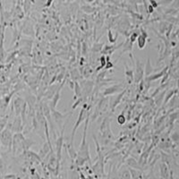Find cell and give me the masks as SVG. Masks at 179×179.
<instances>
[{"label":"cell","mask_w":179,"mask_h":179,"mask_svg":"<svg viewBox=\"0 0 179 179\" xmlns=\"http://www.w3.org/2000/svg\"><path fill=\"white\" fill-rule=\"evenodd\" d=\"M89 120H90V115L87 116L85 121V125H84V129H83V134H82V139L79 147V150L77 152V156L78 157L82 158L83 159H85L86 162H88L90 166L92 167V159H91V156H90V150H89V145L86 141V135H87V129H88V124H89Z\"/></svg>","instance_id":"1"},{"label":"cell","mask_w":179,"mask_h":179,"mask_svg":"<svg viewBox=\"0 0 179 179\" xmlns=\"http://www.w3.org/2000/svg\"><path fill=\"white\" fill-rule=\"evenodd\" d=\"M90 107H89V109H90ZM89 109H87V104L85 103L84 106H83V107L81 109L80 114H79L78 115V118H77V120H76L75 124H74V126H73V131H72L71 142H70V144H69V145L73 146V139H74V135H75V134H76V131H77V129H78V127L80 126V125L82 124V122L84 121L85 118H87V116L90 115V112L88 111Z\"/></svg>","instance_id":"2"},{"label":"cell","mask_w":179,"mask_h":179,"mask_svg":"<svg viewBox=\"0 0 179 179\" xmlns=\"http://www.w3.org/2000/svg\"><path fill=\"white\" fill-rule=\"evenodd\" d=\"M100 134L101 137L103 138V140L107 142L109 140H114V136L111 133V129H110V121H109V117L107 116L104 118V120L101 123V125L100 127Z\"/></svg>","instance_id":"3"},{"label":"cell","mask_w":179,"mask_h":179,"mask_svg":"<svg viewBox=\"0 0 179 179\" xmlns=\"http://www.w3.org/2000/svg\"><path fill=\"white\" fill-rule=\"evenodd\" d=\"M135 64V69L134 71V81L136 83H139L143 80V74H144V64L141 60H139L137 57H135L134 60Z\"/></svg>","instance_id":"4"},{"label":"cell","mask_w":179,"mask_h":179,"mask_svg":"<svg viewBox=\"0 0 179 179\" xmlns=\"http://www.w3.org/2000/svg\"><path fill=\"white\" fill-rule=\"evenodd\" d=\"M122 90H125V86L122 83L109 86V87H107L104 90V92H102V95L104 97H107V96H109V95H113V94L120 92H122Z\"/></svg>","instance_id":"5"},{"label":"cell","mask_w":179,"mask_h":179,"mask_svg":"<svg viewBox=\"0 0 179 179\" xmlns=\"http://www.w3.org/2000/svg\"><path fill=\"white\" fill-rule=\"evenodd\" d=\"M50 111H51V115H52L53 119L56 121V123L59 125L60 128H63L64 126V118L67 116V115L62 114L59 111H57V109H53V110H50Z\"/></svg>","instance_id":"6"},{"label":"cell","mask_w":179,"mask_h":179,"mask_svg":"<svg viewBox=\"0 0 179 179\" xmlns=\"http://www.w3.org/2000/svg\"><path fill=\"white\" fill-rule=\"evenodd\" d=\"M159 175L161 179H170L171 178V170L167 165L161 162L159 164Z\"/></svg>","instance_id":"7"},{"label":"cell","mask_w":179,"mask_h":179,"mask_svg":"<svg viewBox=\"0 0 179 179\" xmlns=\"http://www.w3.org/2000/svg\"><path fill=\"white\" fill-rule=\"evenodd\" d=\"M167 71H168V66H167V67L163 68V70H161L158 73H155V74L149 75V76L145 77V79H143V81H144V82H147V83H149L150 82H153V81H156L158 79L163 77L165 74L167 73Z\"/></svg>","instance_id":"8"},{"label":"cell","mask_w":179,"mask_h":179,"mask_svg":"<svg viewBox=\"0 0 179 179\" xmlns=\"http://www.w3.org/2000/svg\"><path fill=\"white\" fill-rule=\"evenodd\" d=\"M1 141L5 146H8V148H11L12 144V134L8 129H6L2 134H1Z\"/></svg>","instance_id":"9"},{"label":"cell","mask_w":179,"mask_h":179,"mask_svg":"<svg viewBox=\"0 0 179 179\" xmlns=\"http://www.w3.org/2000/svg\"><path fill=\"white\" fill-rule=\"evenodd\" d=\"M126 90L127 89H125L124 90V92H121L118 96H116V97H113V98H111L110 99V101H109V106H110V108H111V111H113L114 110V108L119 103H120V101H121V100L123 99V97H124V95L125 94V92H126Z\"/></svg>","instance_id":"10"},{"label":"cell","mask_w":179,"mask_h":179,"mask_svg":"<svg viewBox=\"0 0 179 179\" xmlns=\"http://www.w3.org/2000/svg\"><path fill=\"white\" fill-rule=\"evenodd\" d=\"M125 77H126L127 83L131 84L134 82V69L129 67L127 64H125Z\"/></svg>","instance_id":"11"},{"label":"cell","mask_w":179,"mask_h":179,"mask_svg":"<svg viewBox=\"0 0 179 179\" xmlns=\"http://www.w3.org/2000/svg\"><path fill=\"white\" fill-rule=\"evenodd\" d=\"M126 164L130 167V168L137 169V170H140V171L143 170V168H142L141 166L139 165L138 161H137L136 159H134V158H128L127 160H126Z\"/></svg>","instance_id":"12"},{"label":"cell","mask_w":179,"mask_h":179,"mask_svg":"<svg viewBox=\"0 0 179 179\" xmlns=\"http://www.w3.org/2000/svg\"><path fill=\"white\" fill-rule=\"evenodd\" d=\"M24 103H23V100H21V98H17L16 100H14V108H15V111H16V115L18 116L20 113H21L22 107H23Z\"/></svg>","instance_id":"13"},{"label":"cell","mask_w":179,"mask_h":179,"mask_svg":"<svg viewBox=\"0 0 179 179\" xmlns=\"http://www.w3.org/2000/svg\"><path fill=\"white\" fill-rule=\"evenodd\" d=\"M129 172H130V176L132 179H142L143 177V173L140 170L137 169H134V168H128Z\"/></svg>","instance_id":"14"},{"label":"cell","mask_w":179,"mask_h":179,"mask_svg":"<svg viewBox=\"0 0 179 179\" xmlns=\"http://www.w3.org/2000/svg\"><path fill=\"white\" fill-rule=\"evenodd\" d=\"M74 98L73 100H76L82 98V90H81V87H80V84H79L77 82H74Z\"/></svg>","instance_id":"15"},{"label":"cell","mask_w":179,"mask_h":179,"mask_svg":"<svg viewBox=\"0 0 179 179\" xmlns=\"http://www.w3.org/2000/svg\"><path fill=\"white\" fill-rule=\"evenodd\" d=\"M137 44H138L139 49H143V48L145 47V45H146V39L143 38L142 35H139L138 38H137Z\"/></svg>","instance_id":"16"},{"label":"cell","mask_w":179,"mask_h":179,"mask_svg":"<svg viewBox=\"0 0 179 179\" xmlns=\"http://www.w3.org/2000/svg\"><path fill=\"white\" fill-rule=\"evenodd\" d=\"M152 71H153V69H152V67H151V65H150V58H148L147 64H146V65L144 66V73H145L146 77H147V76H149V75H150V73Z\"/></svg>","instance_id":"17"},{"label":"cell","mask_w":179,"mask_h":179,"mask_svg":"<svg viewBox=\"0 0 179 179\" xmlns=\"http://www.w3.org/2000/svg\"><path fill=\"white\" fill-rule=\"evenodd\" d=\"M165 94H166V92L164 91V92H162L160 94H158L157 95L158 99L155 100V104H156V106H158V107H160L161 103L163 102V98H164Z\"/></svg>","instance_id":"18"},{"label":"cell","mask_w":179,"mask_h":179,"mask_svg":"<svg viewBox=\"0 0 179 179\" xmlns=\"http://www.w3.org/2000/svg\"><path fill=\"white\" fill-rule=\"evenodd\" d=\"M174 93H177V89H175V90H172V91H169L167 94V96H166V98H165V100H163V104H167V102H168V100L171 99L172 97H173V95H174Z\"/></svg>","instance_id":"19"},{"label":"cell","mask_w":179,"mask_h":179,"mask_svg":"<svg viewBox=\"0 0 179 179\" xmlns=\"http://www.w3.org/2000/svg\"><path fill=\"white\" fill-rule=\"evenodd\" d=\"M100 61H101V64H100V66L98 67V69H97V71H100V70H101L105 65H106V64H107V61H106V57H104V56H101V57H100Z\"/></svg>","instance_id":"20"},{"label":"cell","mask_w":179,"mask_h":179,"mask_svg":"<svg viewBox=\"0 0 179 179\" xmlns=\"http://www.w3.org/2000/svg\"><path fill=\"white\" fill-rule=\"evenodd\" d=\"M125 120H126V118H125V116L124 115V114L119 115L118 117H117V122H118L119 125H124V124L125 123Z\"/></svg>","instance_id":"21"},{"label":"cell","mask_w":179,"mask_h":179,"mask_svg":"<svg viewBox=\"0 0 179 179\" xmlns=\"http://www.w3.org/2000/svg\"><path fill=\"white\" fill-rule=\"evenodd\" d=\"M171 138H172V143L175 142L176 144H177V141H178V134H177V132L173 133V134H172Z\"/></svg>","instance_id":"22"},{"label":"cell","mask_w":179,"mask_h":179,"mask_svg":"<svg viewBox=\"0 0 179 179\" xmlns=\"http://www.w3.org/2000/svg\"><path fill=\"white\" fill-rule=\"evenodd\" d=\"M101 46H102V44H95L92 48V50L94 52H100L101 50V48H102Z\"/></svg>","instance_id":"23"},{"label":"cell","mask_w":179,"mask_h":179,"mask_svg":"<svg viewBox=\"0 0 179 179\" xmlns=\"http://www.w3.org/2000/svg\"><path fill=\"white\" fill-rule=\"evenodd\" d=\"M108 39H109V41H110V42H115V40L112 37V31H111L110 30L108 31Z\"/></svg>","instance_id":"24"},{"label":"cell","mask_w":179,"mask_h":179,"mask_svg":"<svg viewBox=\"0 0 179 179\" xmlns=\"http://www.w3.org/2000/svg\"><path fill=\"white\" fill-rule=\"evenodd\" d=\"M82 10H84V12H93V11H94V8H92V7L87 6V7H82Z\"/></svg>","instance_id":"25"},{"label":"cell","mask_w":179,"mask_h":179,"mask_svg":"<svg viewBox=\"0 0 179 179\" xmlns=\"http://www.w3.org/2000/svg\"><path fill=\"white\" fill-rule=\"evenodd\" d=\"M150 5L151 6V7H153V8H154V7H157L158 5V2H156V1H153V0L150 1Z\"/></svg>","instance_id":"26"}]
</instances>
